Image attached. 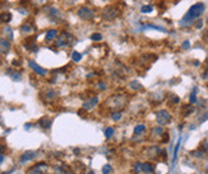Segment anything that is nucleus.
Masks as SVG:
<instances>
[{
  "label": "nucleus",
  "mask_w": 208,
  "mask_h": 174,
  "mask_svg": "<svg viewBox=\"0 0 208 174\" xmlns=\"http://www.w3.org/2000/svg\"><path fill=\"white\" fill-rule=\"evenodd\" d=\"M10 19H12V14L10 13L4 11V13L0 14V22H2V23H8V22H10Z\"/></svg>",
  "instance_id": "nucleus-22"
},
{
  "label": "nucleus",
  "mask_w": 208,
  "mask_h": 174,
  "mask_svg": "<svg viewBox=\"0 0 208 174\" xmlns=\"http://www.w3.org/2000/svg\"><path fill=\"white\" fill-rule=\"evenodd\" d=\"M156 121L160 126H165L171 122V114L166 109H160L156 112Z\"/></svg>",
  "instance_id": "nucleus-5"
},
{
  "label": "nucleus",
  "mask_w": 208,
  "mask_h": 174,
  "mask_svg": "<svg viewBox=\"0 0 208 174\" xmlns=\"http://www.w3.org/2000/svg\"><path fill=\"white\" fill-rule=\"evenodd\" d=\"M72 60L74 61V63H79V61L82 60V53H79L78 51H74L72 53Z\"/></svg>",
  "instance_id": "nucleus-26"
},
{
  "label": "nucleus",
  "mask_w": 208,
  "mask_h": 174,
  "mask_svg": "<svg viewBox=\"0 0 208 174\" xmlns=\"http://www.w3.org/2000/svg\"><path fill=\"white\" fill-rule=\"evenodd\" d=\"M7 74H8V75L12 78V79H13L14 80V82H21V80H22V75H21V74L19 72H18V71H15V70H8L7 71Z\"/></svg>",
  "instance_id": "nucleus-16"
},
{
  "label": "nucleus",
  "mask_w": 208,
  "mask_h": 174,
  "mask_svg": "<svg viewBox=\"0 0 208 174\" xmlns=\"http://www.w3.org/2000/svg\"><path fill=\"white\" fill-rule=\"evenodd\" d=\"M119 14H120V9L116 7V5H110V7L103 9L102 18H103V21H106V22H112L119 17Z\"/></svg>",
  "instance_id": "nucleus-3"
},
{
  "label": "nucleus",
  "mask_w": 208,
  "mask_h": 174,
  "mask_svg": "<svg viewBox=\"0 0 208 174\" xmlns=\"http://www.w3.org/2000/svg\"><path fill=\"white\" fill-rule=\"evenodd\" d=\"M91 40H92V41H101L102 40V36L100 33H93L92 36H91Z\"/></svg>",
  "instance_id": "nucleus-34"
},
{
  "label": "nucleus",
  "mask_w": 208,
  "mask_h": 174,
  "mask_svg": "<svg viewBox=\"0 0 208 174\" xmlns=\"http://www.w3.org/2000/svg\"><path fill=\"white\" fill-rule=\"evenodd\" d=\"M152 132H153V135H156V136H163V134H165V130H163V127H162V126H160V125H158L157 127L152 128Z\"/></svg>",
  "instance_id": "nucleus-24"
},
{
  "label": "nucleus",
  "mask_w": 208,
  "mask_h": 174,
  "mask_svg": "<svg viewBox=\"0 0 208 174\" xmlns=\"http://www.w3.org/2000/svg\"><path fill=\"white\" fill-rule=\"evenodd\" d=\"M36 155H37V153H36V151H26V153H23L21 159H19V163L24 164V163H27V161H31V160H33L36 158Z\"/></svg>",
  "instance_id": "nucleus-9"
},
{
  "label": "nucleus",
  "mask_w": 208,
  "mask_h": 174,
  "mask_svg": "<svg viewBox=\"0 0 208 174\" xmlns=\"http://www.w3.org/2000/svg\"><path fill=\"white\" fill-rule=\"evenodd\" d=\"M4 151H5V146H4V145H0V153L3 154Z\"/></svg>",
  "instance_id": "nucleus-41"
},
{
  "label": "nucleus",
  "mask_w": 208,
  "mask_h": 174,
  "mask_svg": "<svg viewBox=\"0 0 208 174\" xmlns=\"http://www.w3.org/2000/svg\"><path fill=\"white\" fill-rule=\"evenodd\" d=\"M39 125L44 128V130H47V128H50L51 125H52V122L50 118H47V117H42V118L39 121Z\"/></svg>",
  "instance_id": "nucleus-14"
},
{
  "label": "nucleus",
  "mask_w": 208,
  "mask_h": 174,
  "mask_svg": "<svg viewBox=\"0 0 208 174\" xmlns=\"http://www.w3.org/2000/svg\"><path fill=\"white\" fill-rule=\"evenodd\" d=\"M206 23H207V24H208V17H207V19H206Z\"/></svg>",
  "instance_id": "nucleus-42"
},
{
  "label": "nucleus",
  "mask_w": 208,
  "mask_h": 174,
  "mask_svg": "<svg viewBox=\"0 0 208 174\" xmlns=\"http://www.w3.org/2000/svg\"><path fill=\"white\" fill-rule=\"evenodd\" d=\"M97 103H99V97H92V98L87 99L86 102H83L82 108L86 109V111H91V109H93L96 107Z\"/></svg>",
  "instance_id": "nucleus-7"
},
{
  "label": "nucleus",
  "mask_w": 208,
  "mask_h": 174,
  "mask_svg": "<svg viewBox=\"0 0 208 174\" xmlns=\"http://www.w3.org/2000/svg\"><path fill=\"white\" fill-rule=\"evenodd\" d=\"M112 135H114V128H112V127H107V128H105V137H106V139H111Z\"/></svg>",
  "instance_id": "nucleus-28"
},
{
  "label": "nucleus",
  "mask_w": 208,
  "mask_h": 174,
  "mask_svg": "<svg viewBox=\"0 0 208 174\" xmlns=\"http://www.w3.org/2000/svg\"><path fill=\"white\" fill-rule=\"evenodd\" d=\"M28 174H44L41 170H40V168H37V166H35V168H32L31 170H28Z\"/></svg>",
  "instance_id": "nucleus-32"
},
{
  "label": "nucleus",
  "mask_w": 208,
  "mask_h": 174,
  "mask_svg": "<svg viewBox=\"0 0 208 174\" xmlns=\"http://www.w3.org/2000/svg\"><path fill=\"white\" fill-rule=\"evenodd\" d=\"M105 88H106V85H105V84H103V83H99V89L103 90V89H105Z\"/></svg>",
  "instance_id": "nucleus-39"
},
{
  "label": "nucleus",
  "mask_w": 208,
  "mask_h": 174,
  "mask_svg": "<svg viewBox=\"0 0 208 174\" xmlns=\"http://www.w3.org/2000/svg\"><path fill=\"white\" fill-rule=\"evenodd\" d=\"M3 161H4V154H2V153H0V164H2Z\"/></svg>",
  "instance_id": "nucleus-40"
},
{
  "label": "nucleus",
  "mask_w": 208,
  "mask_h": 174,
  "mask_svg": "<svg viewBox=\"0 0 208 174\" xmlns=\"http://www.w3.org/2000/svg\"><path fill=\"white\" fill-rule=\"evenodd\" d=\"M144 131H146V126L143 125V123H140V125H137L136 127H134V135H136V136L144 134Z\"/></svg>",
  "instance_id": "nucleus-21"
},
{
  "label": "nucleus",
  "mask_w": 208,
  "mask_h": 174,
  "mask_svg": "<svg viewBox=\"0 0 208 174\" xmlns=\"http://www.w3.org/2000/svg\"><path fill=\"white\" fill-rule=\"evenodd\" d=\"M74 37H73L70 33L68 32H62L60 33V36L58 37L56 42H55V45H56V47H69L72 46L73 43H74Z\"/></svg>",
  "instance_id": "nucleus-4"
},
{
  "label": "nucleus",
  "mask_w": 208,
  "mask_h": 174,
  "mask_svg": "<svg viewBox=\"0 0 208 174\" xmlns=\"http://www.w3.org/2000/svg\"><path fill=\"white\" fill-rule=\"evenodd\" d=\"M77 15L83 21H92L95 18V10L88 7H79L77 10Z\"/></svg>",
  "instance_id": "nucleus-6"
},
{
  "label": "nucleus",
  "mask_w": 208,
  "mask_h": 174,
  "mask_svg": "<svg viewBox=\"0 0 208 174\" xmlns=\"http://www.w3.org/2000/svg\"><path fill=\"white\" fill-rule=\"evenodd\" d=\"M55 97H56V92H55V90H52V89L45 90V98H46V101H54Z\"/></svg>",
  "instance_id": "nucleus-19"
},
{
  "label": "nucleus",
  "mask_w": 208,
  "mask_h": 174,
  "mask_svg": "<svg viewBox=\"0 0 208 174\" xmlns=\"http://www.w3.org/2000/svg\"><path fill=\"white\" fill-rule=\"evenodd\" d=\"M181 47L184 48V50H188L189 47H190V42H189V41H184V43L181 45Z\"/></svg>",
  "instance_id": "nucleus-38"
},
{
  "label": "nucleus",
  "mask_w": 208,
  "mask_h": 174,
  "mask_svg": "<svg viewBox=\"0 0 208 174\" xmlns=\"http://www.w3.org/2000/svg\"><path fill=\"white\" fill-rule=\"evenodd\" d=\"M180 142H181V137H179V140H177V144H176V146H175V150H174V161L176 160L177 151H179V147H180Z\"/></svg>",
  "instance_id": "nucleus-31"
},
{
  "label": "nucleus",
  "mask_w": 208,
  "mask_h": 174,
  "mask_svg": "<svg viewBox=\"0 0 208 174\" xmlns=\"http://www.w3.org/2000/svg\"><path fill=\"white\" fill-rule=\"evenodd\" d=\"M197 103V88H194L190 94V104Z\"/></svg>",
  "instance_id": "nucleus-30"
},
{
  "label": "nucleus",
  "mask_w": 208,
  "mask_h": 174,
  "mask_svg": "<svg viewBox=\"0 0 208 174\" xmlns=\"http://www.w3.org/2000/svg\"><path fill=\"white\" fill-rule=\"evenodd\" d=\"M121 117H123V113H121L120 111H114V112H111V118H112L115 122L120 121Z\"/></svg>",
  "instance_id": "nucleus-25"
},
{
  "label": "nucleus",
  "mask_w": 208,
  "mask_h": 174,
  "mask_svg": "<svg viewBox=\"0 0 208 174\" xmlns=\"http://www.w3.org/2000/svg\"><path fill=\"white\" fill-rule=\"evenodd\" d=\"M194 27L195 28H202V27H203V21H202V19H197V21H195V23H194Z\"/></svg>",
  "instance_id": "nucleus-35"
},
{
  "label": "nucleus",
  "mask_w": 208,
  "mask_h": 174,
  "mask_svg": "<svg viewBox=\"0 0 208 174\" xmlns=\"http://www.w3.org/2000/svg\"><path fill=\"white\" fill-rule=\"evenodd\" d=\"M204 9H206L204 3H195L194 5H192V7L189 8L186 14L183 17V19L179 22V26L184 27V28L194 26L195 21L199 19V17L204 13Z\"/></svg>",
  "instance_id": "nucleus-1"
},
{
  "label": "nucleus",
  "mask_w": 208,
  "mask_h": 174,
  "mask_svg": "<svg viewBox=\"0 0 208 174\" xmlns=\"http://www.w3.org/2000/svg\"><path fill=\"white\" fill-rule=\"evenodd\" d=\"M58 37V31L56 29H50V31H47V33L45 36V40L46 41H52L55 40Z\"/></svg>",
  "instance_id": "nucleus-17"
},
{
  "label": "nucleus",
  "mask_w": 208,
  "mask_h": 174,
  "mask_svg": "<svg viewBox=\"0 0 208 174\" xmlns=\"http://www.w3.org/2000/svg\"><path fill=\"white\" fill-rule=\"evenodd\" d=\"M47 14L54 22H59V19H62V14H60L59 9H56V8H49Z\"/></svg>",
  "instance_id": "nucleus-11"
},
{
  "label": "nucleus",
  "mask_w": 208,
  "mask_h": 174,
  "mask_svg": "<svg viewBox=\"0 0 208 174\" xmlns=\"http://www.w3.org/2000/svg\"><path fill=\"white\" fill-rule=\"evenodd\" d=\"M21 31H22V33H23V34H29V33H32L33 31H35V27H33L29 22H26V23H23V24H22Z\"/></svg>",
  "instance_id": "nucleus-13"
},
{
  "label": "nucleus",
  "mask_w": 208,
  "mask_h": 174,
  "mask_svg": "<svg viewBox=\"0 0 208 174\" xmlns=\"http://www.w3.org/2000/svg\"><path fill=\"white\" fill-rule=\"evenodd\" d=\"M193 112H194V107H193V105H190V104L184 105V107H183V116H184V117L189 116L190 113H193Z\"/></svg>",
  "instance_id": "nucleus-20"
},
{
  "label": "nucleus",
  "mask_w": 208,
  "mask_h": 174,
  "mask_svg": "<svg viewBox=\"0 0 208 174\" xmlns=\"http://www.w3.org/2000/svg\"><path fill=\"white\" fill-rule=\"evenodd\" d=\"M32 2H33L35 5H44L47 0H32Z\"/></svg>",
  "instance_id": "nucleus-36"
},
{
  "label": "nucleus",
  "mask_w": 208,
  "mask_h": 174,
  "mask_svg": "<svg viewBox=\"0 0 208 174\" xmlns=\"http://www.w3.org/2000/svg\"><path fill=\"white\" fill-rule=\"evenodd\" d=\"M170 102L173 103V104H177V103L180 102V98L177 97V95H171L170 97Z\"/></svg>",
  "instance_id": "nucleus-33"
},
{
  "label": "nucleus",
  "mask_w": 208,
  "mask_h": 174,
  "mask_svg": "<svg viewBox=\"0 0 208 174\" xmlns=\"http://www.w3.org/2000/svg\"><path fill=\"white\" fill-rule=\"evenodd\" d=\"M28 65H29V67L36 72V74H39V75H41V76H45L46 74H47V70H45L44 67H41L40 65H37L35 63V61H32V60H29L28 61Z\"/></svg>",
  "instance_id": "nucleus-8"
},
{
  "label": "nucleus",
  "mask_w": 208,
  "mask_h": 174,
  "mask_svg": "<svg viewBox=\"0 0 208 174\" xmlns=\"http://www.w3.org/2000/svg\"><path fill=\"white\" fill-rule=\"evenodd\" d=\"M3 34H4V38H5V37H8L9 41L13 40V32H12V28L10 27H5L3 29Z\"/></svg>",
  "instance_id": "nucleus-23"
},
{
  "label": "nucleus",
  "mask_w": 208,
  "mask_h": 174,
  "mask_svg": "<svg viewBox=\"0 0 208 174\" xmlns=\"http://www.w3.org/2000/svg\"><path fill=\"white\" fill-rule=\"evenodd\" d=\"M206 120H208V111L206 112V114H203L202 117H199V122L202 123V122H204Z\"/></svg>",
  "instance_id": "nucleus-37"
},
{
  "label": "nucleus",
  "mask_w": 208,
  "mask_h": 174,
  "mask_svg": "<svg viewBox=\"0 0 208 174\" xmlns=\"http://www.w3.org/2000/svg\"><path fill=\"white\" fill-rule=\"evenodd\" d=\"M10 41L7 38H0V53H8L10 51Z\"/></svg>",
  "instance_id": "nucleus-10"
},
{
  "label": "nucleus",
  "mask_w": 208,
  "mask_h": 174,
  "mask_svg": "<svg viewBox=\"0 0 208 174\" xmlns=\"http://www.w3.org/2000/svg\"><path fill=\"white\" fill-rule=\"evenodd\" d=\"M155 170V165L152 163H140V173L149 174Z\"/></svg>",
  "instance_id": "nucleus-12"
},
{
  "label": "nucleus",
  "mask_w": 208,
  "mask_h": 174,
  "mask_svg": "<svg viewBox=\"0 0 208 174\" xmlns=\"http://www.w3.org/2000/svg\"><path fill=\"white\" fill-rule=\"evenodd\" d=\"M129 89H132L134 92H138L140 89H143V86H142V84L138 82V80H133V82L129 83Z\"/></svg>",
  "instance_id": "nucleus-18"
},
{
  "label": "nucleus",
  "mask_w": 208,
  "mask_h": 174,
  "mask_svg": "<svg viewBox=\"0 0 208 174\" xmlns=\"http://www.w3.org/2000/svg\"><path fill=\"white\" fill-rule=\"evenodd\" d=\"M112 166L110 165V164H105L102 166V174H111L112 173Z\"/></svg>",
  "instance_id": "nucleus-27"
},
{
  "label": "nucleus",
  "mask_w": 208,
  "mask_h": 174,
  "mask_svg": "<svg viewBox=\"0 0 208 174\" xmlns=\"http://www.w3.org/2000/svg\"><path fill=\"white\" fill-rule=\"evenodd\" d=\"M160 153H161V150L158 146H151L148 149V156L149 158H157L158 155H160Z\"/></svg>",
  "instance_id": "nucleus-15"
},
{
  "label": "nucleus",
  "mask_w": 208,
  "mask_h": 174,
  "mask_svg": "<svg viewBox=\"0 0 208 174\" xmlns=\"http://www.w3.org/2000/svg\"><path fill=\"white\" fill-rule=\"evenodd\" d=\"M106 105L112 111H121L126 105V97L123 94H114L106 99Z\"/></svg>",
  "instance_id": "nucleus-2"
},
{
  "label": "nucleus",
  "mask_w": 208,
  "mask_h": 174,
  "mask_svg": "<svg viewBox=\"0 0 208 174\" xmlns=\"http://www.w3.org/2000/svg\"><path fill=\"white\" fill-rule=\"evenodd\" d=\"M153 10V7H152V5H143L142 8H140V11H142V13H151V11Z\"/></svg>",
  "instance_id": "nucleus-29"
}]
</instances>
